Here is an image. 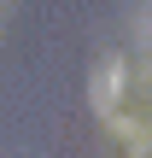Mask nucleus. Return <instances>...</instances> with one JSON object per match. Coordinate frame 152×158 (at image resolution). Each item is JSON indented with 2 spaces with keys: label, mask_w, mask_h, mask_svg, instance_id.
Wrapping results in <instances>:
<instances>
[{
  "label": "nucleus",
  "mask_w": 152,
  "mask_h": 158,
  "mask_svg": "<svg viewBox=\"0 0 152 158\" xmlns=\"http://www.w3.org/2000/svg\"><path fill=\"white\" fill-rule=\"evenodd\" d=\"M117 82H123V59H117V53H105V59H100V70H94V106H100V111H111V106H117Z\"/></svg>",
  "instance_id": "1"
}]
</instances>
